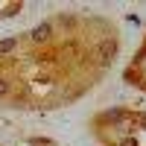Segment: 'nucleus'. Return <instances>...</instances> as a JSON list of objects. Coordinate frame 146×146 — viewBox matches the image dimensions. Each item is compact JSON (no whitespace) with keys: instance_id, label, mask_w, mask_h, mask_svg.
Returning <instances> with one entry per match:
<instances>
[{"instance_id":"nucleus-1","label":"nucleus","mask_w":146,"mask_h":146,"mask_svg":"<svg viewBox=\"0 0 146 146\" xmlns=\"http://www.w3.org/2000/svg\"><path fill=\"white\" fill-rule=\"evenodd\" d=\"M44 35H50V27H47V23H41V27H35V32H32V38H44Z\"/></svg>"},{"instance_id":"nucleus-2","label":"nucleus","mask_w":146,"mask_h":146,"mask_svg":"<svg viewBox=\"0 0 146 146\" xmlns=\"http://www.w3.org/2000/svg\"><path fill=\"white\" fill-rule=\"evenodd\" d=\"M6 91H9V85H6V82H3V79H0V96H3V94H6Z\"/></svg>"}]
</instances>
